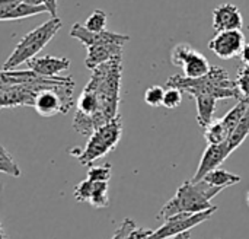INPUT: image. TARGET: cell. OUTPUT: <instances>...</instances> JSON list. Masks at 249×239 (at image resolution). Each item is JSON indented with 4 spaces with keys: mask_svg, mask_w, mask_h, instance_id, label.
I'll list each match as a JSON object with an SVG mask.
<instances>
[{
    "mask_svg": "<svg viewBox=\"0 0 249 239\" xmlns=\"http://www.w3.org/2000/svg\"><path fill=\"white\" fill-rule=\"evenodd\" d=\"M123 77V55L115 57L95 70L76 102L73 130L90 136L96 129L118 115Z\"/></svg>",
    "mask_w": 249,
    "mask_h": 239,
    "instance_id": "6da1fadb",
    "label": "cell"
},
{
    "mask_svg": "<svg viewBox=\"0 0 249 239\" xmlns=\"http://www.w3.org/2000/svg\"><path fill=\"white\" fill-rule=\"evenodd\" d=\"M223 188L214 187L204 180L185 181L177 191V194L159 210L158 219L165 222L166 219L179 213H200L214 206L210 203Z\"/></svg>",
    "mask_w": 249,
    "mask_h": 239,
    "instance_id": "7a4b0ae2",
    "label": "cell"
},
{
    "mask_svg": "<svg viewBox=\"0 0 249 239\" xmlns=\"http://www.w3.org/2000/svg\"><path fill=\"white\" fill-rule=\"evenodd\" d=\"M168 88H179L190 96L196 93H207L220 99H241V93L236 83L231 79L228 72L222 67L212 66V70L197 79L187 77L184 74H174L166 82Z\"/></svg>",
    "mask_w": 249,
    "mask_h": 239,
    "instance_id": "3957f363",
    "label": "cell"
},
{
    "mask_svg": "<svg viewBox=\"0 0 249 239\" xmlns=\"http://www.w3.org/2000/svg\"><path fill=\"white\" fill-rule=\"evenodd\" d=\"M123 136V120L120 115L109 120L99 129H96L90 136L83 149L73 147L69 150V153L83 165V166H92V164L105 155H108L111 150L117 147Z\"/></svg>",
    "mask_w": 249,
    "mask_h": 239,
    "instance_id": "277c9868",
    "label": "cell"
},
{
    "mask_svg": "<svg viewBox=\"0 0 249 239\" xmlns=\"http://www.w3.org/2000/svg\"><path fill=\"white\" fill-rule=\"evenodd\" d=\"M61 19L51 18L50 20L44 22L38 28L28 32L15 47L12 54L3 64L1 70H13L22 63H28L31 58L36 57V54L55 37V34L61 29Z\"/></svg>",
    "mask_w": 249,
    "mask_h": 239,
    "instance_id": "5b68a950",
    "label": "cell"
},
{
    "mask_svg": "<svg viewBox=\"0 0 249 239\" xmlns=\"http://www.w3.org/2000/svg\"><path fill=\"white\" fill-rule=\"evenodd\" d=\"M171 60H172V64L182 67L184 76L191 77V79L201 77L212 70L209 60L201 53H198L190 44H185V42H181L172 48Z\"/></svg>",
    "mask_w": 249,
    "mask_h": 239,
    "instance_id": "8992f818",
    "label": "cell"
},
{
    "mask_svg": "<svg viewBox=\"0 0 249 239\" xmlns=\"http://www.w3.org/2000/svg\"><path fill=\"white\" fill-rule=\"evenodd\" d=\"M217 207L214 206L213 209H209L206 212H200V213H179L175 215L169 219H166L163 222V225L153 231L152 239H166L179 234H184L187 231H191L193 228L198 226L200 223L209 221L212 218L213 213H216Z\"/></svg>",
    "mask_w": 249,
    "mask_h": 239,
    "instance_id": "52a82bcc",
    "label": "cell"
},
{
    "mask_svg": "<svg viewBox=\"0 0 249 239\" xmlns=\"http://www.w3.org/2000/svg\"><path fill=\"white\" fill-rule=\"evenodd\" d=\"M245 44V35L241 29H229L216 32V35L210 39L209 47L219 58L231 60L241 55Z\"/></svg>",
    "mask_w": 249,
    "mask_h": 239,
    "instance_id": "ba28073f",
    "label": "cell"
},
{
    "mask_svg": "<svg viewBox=\"0 0 249 239\" xmlns=\"http://www.w3.org/2000/svg\"><path fill=\"white\" fill-rule=\"evenodd\" d=\"M70 37L74 39H79L86 48L92 45H101V44H120L125 45L130 41V37L125 34H118V32H111V31H101V32H93L89 31L85 25L76 22L71 29H70Z\"/></svg>",
    "mask_w": 249,
    "mask_h": 239,
    "instance_id": "9c48e42d",
    "label": "cell"
},
{
    "mask_svg": "<svg viewBox=\"0 0 249 239\" xmlns=\"http://www.w3.org/2000/svg\"><path fill=\"white\" fill-rule=\"evenodd\" d=\"M231 153L232 150L228 145V140L223 143H217V145H207L193 181H201L210 171L219 168L228 159Z\"/></svg>",
    "mask_w": 249,
    "mask_h": 239,
    "instance_id": "30bf717a",
    "label": "cell"
},
{
    "mask_svg": "<svg viewBox=\"0 0 249 239\" xmlns=\"http://www.w3.org/2000/svg\"><path fill=\"white\" fill-rule=\"evenodd\" d=\"M213 29L219 31H229V29H242L244 19L241 10L233 3H222L213 10Z\"/></svg>",
    "mask_w": 249,
    "mask_h": 239,
    "instance_id": "8fae6325",
    "label": "cell"
},
{
    "mask_svg": "<svg viewBox=\"0 0 249 239\" xmlns=\"http://www.w3.org/2000/svg\"><path fill=\"white\" fill-rule=\"evenodd\" d=\"M26 64L31 70L36 72L38 74H42L47 77H55V76H60L61 72L70 67V60L67 57L42 55V57L31 58Z\"/></svg>",
    "mask_w": 249,
    "mask_h": 239,
    "instance_id": "7c38bea8",
    "label": "cell"
},
{
    "mask_svg": "<svg viewBox=\"0 0 249 239\" xmlns=\"http://www.w3.org/2000/svg\"><path fill=\"white\" fill-rule=\"evenodd\" d=\"M124 45L120 44H101V45H92L88 47V55L85 60V66L89 70H95L101 64L123 55Z\"/></svg>",
    "mask_w": 249,
    "mask_h": 239,
    "instance_id": "4fadbf2b",
    "label": "cell"
},
{
    "mask_svg": "<svg viewBox=\"0 0 249 239\" xmlns=\"http://www.w3.org/2000/svg\"><path fill=\"white\" fill-rule=\"evenodd\" d=\"M191 98H194L197 102V121L203 129H206L214 120L216 102L219 99L207 93H196Z\"/></svg>",
    "mask_w": 249,
    "mask_h": 239,
    "instance_id": "5bb4252c",
    "label": "cell"
},
{
    "mask_svg": "<svg viewBox=\"0 0 249 239\" xmlns=\"http://www.w3.org/2000/svg\"><path fill=\"white\" fill-rule=\"evenodd\" d=\"M206 183L214 185V187H219V188H226V187H231V185H235L238 183H241V177L233 174V172H229L223 168H216L213 171H210L204 178H203Z\"/></svg>",
    "mask_w": 249,
    "mask_h": 239,
    "instance_id": "9a60e30c",
    "label": "cell"
},
{
    "mask_svg": "<svg viewBox=\"0 0 249 239\" xmlns=\"http://www.w3.org/2000/svg\"><path fill=\"white\" fill-rule=\"evenodd\" d=\"M48 12L45 6H38V4H32L28 3L26 0H23L22 3H19L13 10H10L6 15H1L0 19L1 20H18V19H23V18H29L34 15H39Z\"/></svg>",
    "mask_w": 249,
    "mask_h": 239,
    "instance_id": "2e32d148",
    "label": "cell"
},
{
    "mask_svg": "<svg viewBox=\"0 0 249 239\" xmlns=\"http://www.w3.org/2000/svg\"><path fill=\"white\" fill-rule=\"evenodd\" d=\"M231 131L228 130V127L225 126L223 120H213L206 129H204V139L207 142V145H217V143H223L229 139Z\"/></svg>",
    "mask_w": 249,
    "mask_h": 239,
    "instance_id": "e0dca14e",
    "label": "cell"
},
{
    "mask_svg": "<svg viewBox=\"0 0 249 239\" xmlns=\"http://www.w3.org/2000/svg\"><path fill=\"white\" fill-rule=\"evenodd\" d=\"M249 136V107L245 112V115L242 117V120L238 123V126L235 127V130L232 131V134L228 139V145L231 147V150H236Z\"/></svg>",
    "mask_w": 249,
    "mask_h": 239,
    "instance_id": "ac0fdd59",
    "label": "cell"
},
{
    "mask_svg": "<svg viewBox=\"0 0 249 239\" xmlns=\"http://www.w3.org/2000/svg\"><path fill=\"white\" fill-rule=\"evenodd\" d=\"M93 209H105L109 206L108 199V183L107 181H93L92 196L88 202Z\"/></svg>",
    "mask_w": 249,
    "mask_h": 239,
    "instance_id": "d6986e66",
    "label": "cell"
},
{
    "mask_svg": "<svg viewBox=\"0 0 249 239\" xmlns=\"http://www.w3.org/2000/svg\"><path fill=\"white\" fill-rule=\"evenodd\" d=\"M0 171L3 174H7L10 177L19 178L20 177V169L18 166V164L15 162V159L12 158V155L6 150L4 146H1L0 149Z\"/></svg>",
    "mask_w": 249,
    "mask_h": 239,
    "instance_id": "ffe728a7",
    "label": "cell"
},
{
    "mask_svg": "<svg viewBox=\"0 0 249 239\" xmlns=\"http://www.w3.org/2000/svg\"><path fill=\"white\" fill-rule=\"evenodd\" d=\"M107 20H108V15H107L104 10L96 9V10L90 12V15L86 18V20H85L83 25H85L89 31L101 32V31H105Z\"/></svg>",
    "mask_w": 249,
    "mask_h": 239,
    "instance_id": "44dd1931",
    "label": "cell"
},
{
    "mask_svg": "<svg viewBox=\"0 0 249 239\" xmlns=\"http://www.w3.org/2000/svg\"><path fill=\"white\" fill-rule=\"evenodd\" d=\"M235 83L241 93V98L249 101V64H244L242 67H239Z\"/></svg>",
    "mask_w": 249,
    "mask_h": 239,
    "instance_id": "7402d4cb",
    "label": "cell"
},
{
    "mask_svg": "<svg viewBox=\"0 0 249 239\" xmlns=\"http://www.w3.org/2000/svg\"><path fill=\"white\" fill-rule=\"evenodd\" d=\"M163 98H165V91L159 85H153V86H150L144 92V102L149 107H155L156 108V107L163 105Z\"/></svg>",
    "mask_w": 249,
    "mask_h": 239,
    "instance_id": "603a6c76",
    "label": "cell"
},
{
    "mask_svg": "<svg viewBox=\"0 0 249 239\" xmlns=\"http://www.w3.org/2000/svg\"><path fill=\"white\" fill-rule=\"evenodd\" d=\"M112 172L111 164H104V165H96V166H89L88 171V178L92 181H109Z\"/></svg>",
    "mask_w": 249,
    "mask_h": 239,
    "instance_id": "cb8c5ba5",
    "label": "cell"
},
{
    "mask_svg": "<svg viewBox=\"0 0 249 239\" xmlns=\"http://www.w3.org/2000/svg\"><path fill=\"white\" fill-rule=\"evenodd\" d=\"M92 190H93V181L86 178L85 181H82L76 185V188L73 191L74 200L79 203H88L92 196Z\"/></svg>",
    "mask_w": 249,
    "mask_h": 239,
    "instance_id": "d4e9b609",
    "label": "cell"
},
{
    "mask_svg": "<svg viewBox=\"0 0 249 239\" xmlns=\"http://www.w3.org/2000/svg\"><path fill=\"white\" fill-rule=\"evenodd\" d=\"M182 91L179 88H168L165 91V98H163V107L168 110H174L181 105L182 102Z\"/></svg>",
    "mask_w": 249,
    "mask_h": 239,
    "instance_id": "484cf974",
    "label": "cell"
},
{
    "mask_svg": "<svg viewBox=\"0 0 249 239\" xmlns=\"http://www.w3.org/2000/svg\"><path fill=\"white\" fill-rule=\"evenodd\" d=\"M28 3L38 4V6H45L51 18L57 16V9H58V1L57 0H26Z\"/></svg>",
    "mask_w": 249,
    "mask_h": 239,
    "instance_id": "4316f807",
    "label": "cell"
},
{
    "mask_svg": "<svg viewBox=\"0 0 249 239\" xmlns=\"http://www.w3.org/2000/svg\"><path fill=\"white\" fill-rule=\"evenodd\" d=\"M134 228H136V225H134V222H133L131 219H124V222L120 225V228L115 231L114 237L111 239H124L125 238V235H127L131 229H134Z\"/></svg>",
    "mask_w": 249,
    "mask_h": 239,
    "instance_id": "83f0119b",
    "label": "cell"
},
{
    "mask_svg": "<svg viewBox=\"0 0 249 239\" xmlns=\"http://www.w3.org/2000/svg\"><path fill=\"white\" fill-rule=\"evenodd\" d=\"M152 234H153V231H150V229H143V228L137 229V228H134L125 235L124 239H152Z\"/></svg>",
    "mask_w": 249,
    "mask_h": 239,
    "instance_id": "f1b7e54d",
    "label": "cell"
},
{
    "mask_svg": "<svg viewBox=\"0 0 249 239\" xmlns=\"http://www.w3.org/2000/svg\"><path fill=\"white\" fill-rule=\"evenodd\" d=\"M23 0H0V16L9 13L10 10H13Z\"/></svg>",
    "mask_w": 249,
    "mask_h": 239,
    "instance_id": "f546056e",
    "label": "cell"
},
{
    "mask_svg": "<svg viewBox=\"0 0 249 239\" xmlns=\"http://www.w3.org/2000/svg\"><path fill=\"white\" fill-rule=\"evenodd\" d=\"M241 60H242V63L244 64H249V42L245 44V47H244V50H242V53H241Z\"/></svg>",
    "mask_w": 249,
    "mask_h": 239,
    "instance_id": "4dcf8cb0",
    "label": "cell"
},
{
    "mask_svg": "<svg viewBox=\"0 0 249 239\" xmlns=\"http://www.w3.org/2000/svg\"><path fill=\"white\" fill-rule=\"evenodd\" d=\"M191 238V232L190 231H187V232H184V234H179V235H175V237H171V238H166V239H190Z\"/></svg>",
    "mask_w": 249,
    "mask_h": 239,
    "instance_id": "1f68e13d",
    "label": "cell"
},
{
    "mask_svg": "<svg viewBox=\"0 0 249 239\" xmlns=\"http://www.w3.org/2000/svg\"><path fill=\"white\" fill-rule=\"evenodd\" d=\"M0 239H6V234H4V229L1 228V231H0Z\"/></svg>",
    "mask_w": 249,
    "mask_h": 239,
    "instance_id": "d6a6232c",
    "label": "cell"
},
{
    "mask_svg": "<svg viewBox=\"0 0 249 239\" xmlns=\"http://www.w3.org/2000/svg\"><path fill=\"white\" fill-rule=\"evenodd\" d=\"M247 204L249 206V191H248V194H247Z\"/></svg>",
    "mask_w": 249,
    "mask_h": 239,
    "instance_id": "836d02e7",
    "label": "cell"
}]
</instances>
